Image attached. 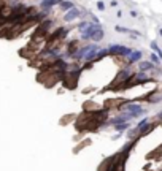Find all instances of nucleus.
<instances>
[{
	"label": "nucleus",
	"mask_w": 162,
	"mask_h": 171,
	"mask_svg": "<svg viewBox=\"0 0 162 171\" xmlns=\"http://www.w3.org/2000/svg\"><path fill=\"white\" fill-rule=\"evenodd\" d=\"M116 16H118V19H121V17L124 16V13H122L121 10H118V13H116Z\"/></svg>",
	"instance_id": "obj_20"
},
{
	"label": "nucleus",
	"mask_w": 162,
	"mask_h": 171,
	"mask_svg": "<svg viewBox=\"0 0 162 171\" xmlns=\"http://www.w3.org/2000/svg\"><path fill=\"white\" fill-rule=\"evenodd\" d=\"M154 63L150 62V60H141V62H138V70L143 71V73H146V71H151V70H154Z\"/></svg>",
	"instance_id": "obj_5"
},
{
	"label": "nucleus",
	"mask_w": 162,
	"mask_h": 171,
	"mask_svg": "<svg viewBox=\"0 0 162 171\" xmlns=\"http://www.w3.org/2000/svg\"><path fill=\"white\" fill-rule=\"evenodd\" d=\"M156 125H157V122H151V124L148 122V124H146V125L143 127V128H140L138 135H141V136H143V135H148V133H151L152 130H154V128H156Z\"/></svg>",
	"instance_id": "obj_10"
},
{
	"label": "nucleus",
	"mask_w": 162,
	"mask_h": 171,
	"mask_svg": "<svg viewBox=\"0 0 162 171\" xmlns=\"http://www.w3.org/2000/svg\"><path fill=\"white\" fill-rule=\"evenodd\" d=\"M141 55H143V52L141 51H132L130 54H129V62L130 63H135V62H141Z\"/></svg>",
	"instance_id": "obj_9"
},
{
	"label": "nucleus",
	"mask_w": 162,
	"mask_h": 171,
	"mask_svg": "<svg viewBox=\"0 0 162 171\" xmlns=\"http://www.w3.org/2000/svg\"><path fill=\"white\" fill-rule=\"evenodd\" d=\"M103 36H105V32H103V29H102V25H100L99 29H97V32L94 33V36H92V40L99 43V41H102V38H103Z\"/></svg>",
	"instance_id": "obj_12"
},
{
	"label": "nucleus",
	"mask_w": 162,
	"mask_h": 171,
	"mask_svg": "<svg viewBox=\"0 0 162 171\" xmlns=\"http://www.w3.org/2000/svg\"><path fill=\"white\" fill-rule=\"evenodd\" d=\"M100 27V24H91L86 27L84 30H81V38L84 40V41H87V40H92V36H94V33L97 32V29Z\"/></svg>",
	"instance_id": "obj_3"
},
{
	"label": "nucleus",
	"mask_w": 162,
	"mask_h": 171,
	"mask_svg": "<svg viewBox=\"0 0 162 171\" xmlns=\"http://www.w3.org/2000/svg\"><path fill=\"white\" fill-rule=\"evenodd\" d=\"M59 7H61L62 11H70V10H73V8H75V3L70 2V0H62V2L59 3Z\"/></svg>",
	"instance_id": "obj_11"
},
{
	"label": "nucleus",
	"mask_w": 162,
	"mask_h": 171,
	"mask_svg": "<svg viewBox=\"0 0 162 171\" xmlns=\"http://www.w3.org/2000/svg\"><path fill=\"white\" fill-rule=\"evenodd\" d=\"M150 62H152V63H154V65H159L161 59L157 57V54H154V52H152V54H150Z\"/></svg>",
	"instance_id": "obj_16"
},
{
	"label": "nucleus",
	"mask_w": 162,
	"mask_h": 171,
	"mask_svg": "<svg viewBox=\"0 0 162 171\" xmlns=\"http://www.w3.org/2000/svg\"><path fill=\"white\" fill-rule=\"evenodd\" d=\"M110 7H111V8H118L119 2H118V0H111V2H110Z\"/></svg>",
	"instance_id": "obj_18"
},
{
	"label": "nucleus",
	"mask_w": 162,
	"mask_h": 171,
	"mask_svg": "<svg viewBox=\"0 0 162 171\" xmlns=\"http://www.w3.org/2000/svg\"><path fill=\"white\" fill-rule=\"evenodd\" d=\"M97 54H99V46H94V49H91L89 52L84 55V60H86V62H94V60H97Z\"/></svg>",
	"instance_id": "obj_8"
},
{
	"label": "nucleus",
	"mask_w": 162,
	"mask_h": 171,
	"mask_svg": "<svg viewBox=\"0 0 162 171\" xmlns=\"http://www.w3.org/2000/svg\"><path fill=\"white\" fill-rule=\"evenodd\" d=\"M62 0H41V10H45V11H49L51 8H53L54 5H57V3H61Z\"/></svg>",
	"instance_id": "obj_6"
},
{
	"label": "nucleus",
	"mask_w": 162,
	"mask_h": 171,
	"mask_svg": "<svg viewBox=\"0 0 162 171\" xmlns=\"http://www.w3.org/2000/svg\"><path fill=\"white\" fill-rule=\"evenodd\" d=\"M129 127H130V122H124V124H119V125H114V130L119 133H124L129 130Z\"/></svg>",
	"instance_id": "obj_13"
},
{
	"label": "nucleus",
	"mask_w": 162,
	"mask_h": 171,
	"mask_svg": "<svg viewBox=\"0 0 162 171\" xmlns=\"http://www.w3.org/2000/svg\"><path fill=\"white\" fill-rule=\"evenodd\" d=\"M80 10L78 8H73V10H70V11H67L65 13V16H64V21H67V22H70V21H73V19H76V17H80Z\"/></svg>",
	"instance_id": "obj_7"
},
{
	"label": "nucleus",
	"mask_w": 162,
	"mask_h": 171,
	"mask_svg": "<svg viewBox=\"0 0 162 171\" xmlns=\"http://www.w3.org/2000/svg\"><path fill=\"white\" fill-rule=\"evenodd\" d=\"M119 109H121L122 114H129L132 119H138V117H141L143 114H146V109L138 103H126Z\"/></svg>",
	"instance_id": "obj_1"
},
{
	"label": "nucleus",
	"mask_w": 162,
	"mask_h": 171,
	"mask_svg": "<svg viewBox=\"0 0 162 171\" xmlns=\"http://www.w3.org/2000/svg\"><path fill=\"white\" fill-rule=\"evenodd\" d=\"M95 7H97V10H99V11H103V10H105V3L102 2V0H99V2H97Z\"/></svg>",
	"instance_id": "obj_17"
},
{
	"label": "nucleus",
	"mask_w": 162,
	"mask_h": 171,
	"mask_svg": "<svg viewBox=\"0 0 162 171\" xmlns=\"http://www.w3.org/2000/svg\"><path fill=\"white\" fill-rule=\"evenodd\" d=\"M159 35L162 36V27H161V29H159Z\"/></svg>",
	"instance_id": "obj_22"
},
{
	"label": "nucleus",
	"mask_w": 162,
	"mask_h": 171,
	"mask_svg": "<svg viewBox=\"0 0 162 171\" xmlns=\"http://www.w3.org/2000/svg\"><path fill=\"white\" fill-rule=\"evenodd\" d=\"M110 54H116V55H124V57H129V54L132 52V49H129L127 46H121V44H111L108 48Z\"/></svg>",
	"instance_id": "obj_2"
},
{
	"label": "nucleus",
	"mask_w": 162,
	"mask_h": 171,
	"mask_svg": "<svg viewBox=\"0 0 162 171\" xmlns=\"http://www.w3.org/2000/svg\"><path fill=\"white\" fill-rule=\"evenodd\" d=\"M151 49L154 51V52L157 54V57H159L161 60H162V49L159 48V46H157V43H156V41H151Z\"/></svg>",
	"instance_id": "obj_14"
},
{
	"label": "nucleus",
	"mask_w": 162,
	"mask_h": 171,
	"mask_svg": "<svg viewBox=\"0 0 162 171\" xmlns=\"http://www.w3.org/2000/svg\"><path fill=\"white\" fill-rule=\"evenodd\" d=\"M130 16H132V17H135V19H137V17H138V13H137L135 10H130Z\"/></svg>",
	"instance_id": "obj_19"
},
{
	"label": "nucleus",
	"mask_w": 162,
	"mask_h": 171,
	"mask_svg": "<svg viewBox=\"0 0 162 171\" xmlns=\"http://www.w3.org/2000/svg\"><path fill=\"white\" fill-rule=\"evenodd\" d=\"M135 143H137L135 140H133V141H129L127 144H126V146H124L122 149H121V154H127V152L130 151V149H133V146H135Z\"/></svg>",
	"instance_id": "obj_15"
},
{
	"label": "nucleus",
	"mask_w": 162,
	"mask_h": 171,
	"mask_svg": "<svg viewBox=\"0 0 162 171\" xmlns=\"http://www.w3.org/2000/svg\"><path fill=\"white\" fill-rule=\"evenodd\" d=\"M129 81H132L130 84H135V82H146V81H150V76H148L146 73H143V71H138L137 75L130 76Z\"/></svg>",
	"instance_id": "obj_4"
},
{
	"label": "nucleus",
	"mask_w": 162,
	"mask_h": 171,
	"mask_svg": "<svg viewBox=\"0 0 162 171\" xmlns=\"http://www.w3.org/2000/svg\"><path fill=\"white\" fill-rule=\"evenodd\" d=\"M156 119H157V121H162V111H161V113L156 116Z\"/></svg>",
	"instance_id": "obj_21"
}]
</instances>
